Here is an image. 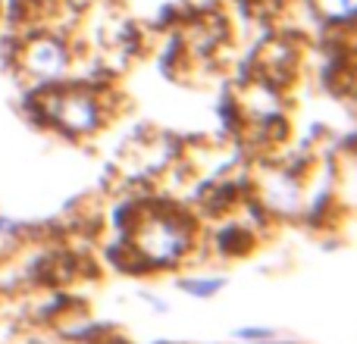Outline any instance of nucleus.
<instances>
[{
    "instance_id": "f257e3e1",
    "label": "nucleus",
    "mask_w": 357,
    "mask_h": 344,
    "mask_svg": "<svg viewBox=\"0 0 357 344\" xmlns=\"http://www.w3.org/2000/svg\"><path fill=\"white\" fill-rule=\"evenodd\" d=\"M191 244H195L191 222L169 213L142 216L132 232V251L148 269H173L188 257Z\"/></svg>"
},
{
    "instance_id": "39448f33",
    "label": "nucleus",
    "mask_w": 357,
    "mask_h": 344,
    "mask_svg": "<svg viewBox=\"0 0 357 344\" xmlns=\"http://www.w3.org/2000/svg\"><path fill=\"white\" fill-rule=\"evenodd\" d=\"M226 285V279H185L182 282V291L191 297H210Z\"/></svg>"
},
{
    "instance_id": "f03ea898",
    "label": "nucleus",
    "mask_w": 357,
    "mask_h": 344,
    "mask_svg": "<svg viewBox=\"0 0 357 344\" xmlns=\"http://www.w3.org/2000/svg\"><path fill=\"white\" fill-rule=\"evenodd\" d=\"M47 116L54 119L56 129L66 132L69 138H88L104 123V110H100L98 97L85 94V91L54 94V97L47 100Z\"/></svg>"
},
{
    "instance_id": "7ed1b4c3",
    "label": "nucleus",
    "mask_w": 357,
    "mask_h": 344,
    "mask_svg": "<svg viewBox=\"0 0 357 344\" xmlns=\"http://www.w3.org/2000/svg\"><path fill=\"white\" fill-rule=\"evenodd\" d=\"M22 69L35 81H60L69 72V47L54 35L31 38L22 50Z\"/></svg>"
},
{
    "instance_id": "20e7f679",
    "label": "nucleus",
    "mask_w": 357,
    "mask_h": 344,
    "mask_svg": "<svg viewBox=\"0 0 357 344\" xmlns=\"http://www.w3.org/2000/svg\"><path fill=\"white\" fill-rule=\"evenodd\" d=\"M317 6L329 22H351L354 19V0H317Z\"/></svg>"
}]
</instances>
